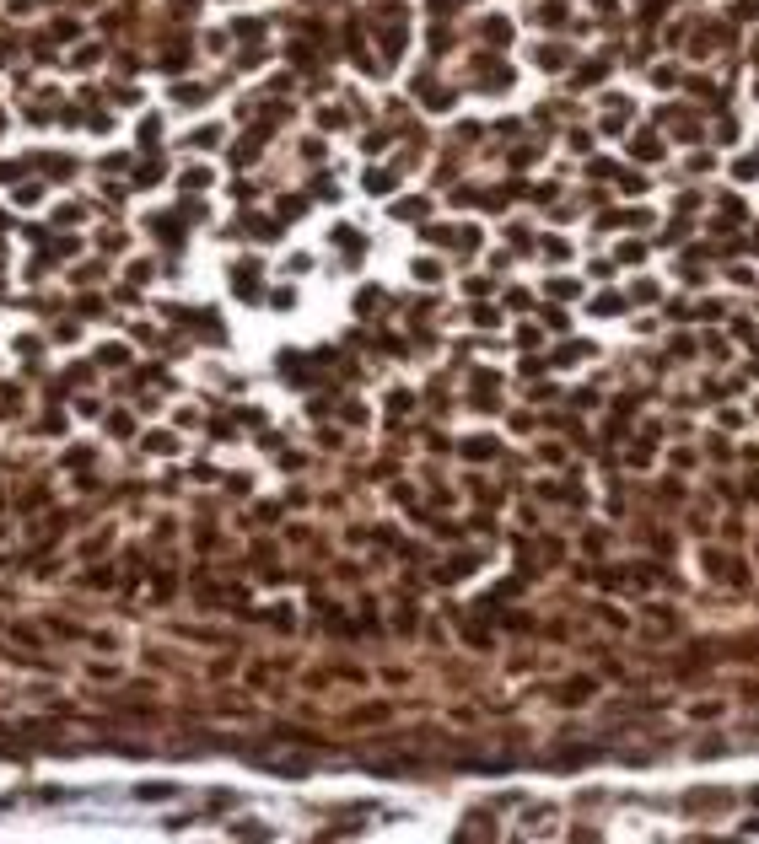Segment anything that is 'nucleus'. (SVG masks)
Returning a JSON list of instances; mask_svg holds the SVG:
<instances>
[{
	"instance_id": "nucleus-1",
	"label": "nucleus",
	"mask_w": 759,
	"mask_h": 844,
	"mask_svg": "<svg viewBox=\"0 0 759 844\" xmlns=\"http://www.w3.org/2000/svg\"><path fill=\"white\" fill-rule=\"evenodd\" d=\"M216 135H221V129H216V124H205V129H194V145H216Z\"/></svg>"
},
{
	"instance_id": "nucleus-2",
	"label": "nucleus",
	"mask_w": 759,
	"mask_h": 844,
	"mask_svg": "<svg viewBox=\"0 0 759 844\" xmlns=\"http://www.w3.org/2000/svg\"><path fill=\"white\" fill-rule=\"evenodd\" d=\"M173 11H178V17H189V11H194V0H173Z\"/></svg>"
}]
</instances>
